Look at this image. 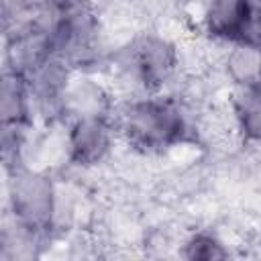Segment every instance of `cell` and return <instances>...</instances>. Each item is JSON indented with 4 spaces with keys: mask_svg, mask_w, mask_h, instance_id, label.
<instances>
[{
    "mask_svg": "<svg viewBox=\"0 0 261 261\" xmlns=\"http://www.w3.org/2000/svg\"><path fill=\"white\" fill-rule=\"evenodd\" d=\"M120 143L143 157L167 155L196 141V120L179 96L169 92L133 96L116 104Z\"/></svg>",
    "mask_w": 261,
    "mask_h": 261,
    "instance_id": "6da1fadb",
    "label": "cell"
},
{
    "mask_svg": "<svg viewBox=\"0 0 261 261\" xmlns=\"http://www.w3.org/2000/svg\"><path fill=\"white\" fill-rule=\"evenodd\" d=\"M179 65L181 51L177 41L159 31H139L114 53L112 75L114 84H120L133 98L165 92L177 77Z\"/></svg>",
    "mask_w": 261,
    "mask_h": 261,
    "instance_id": "7a4b0ae2",
    "label": "cell"
},
{
    "mask_svg": "<svg viewBox=\"0 0 261 261\" xmlns=\"http://www.w3.org/2000/svg\"><path fill=\"white\" fill-rule=\"evenodd\" d=\"M6 204L10 222L45 239L59 216V190L55 179L24 161L6 169Z\"/></svg>",
    "mask_w": 261,
    "mask_h": 261,
    "instance_id": "3957f363",
    "label": "cell"
},
{
    "mask_svg": "<svg viewBox=\"0 0 261 261\" xmlns=\"http://www.w3.org/2000/svg\"><path fill=\"white\" fill-rule=\"evenodd\" d=\"M118 141L114 114H90L65 120L63 153L75 169L90 171L104 165Z\"/></svg>",
    "mask_w": 261,
    "mask_h": 261,
    "instance_id": "277c9868",
    "label": "cell"
},
{
    "mask_svg": "<svg viewBox=\"0 0 261 261\" xmlns=\"http://www.w3.org/2000/svg\"><path fill=\"white\" fill-rule=\"evenodd\" d=\"M71 75L73 69L59 57H49L27 75L35 116L47 122L63 118V102Z\"/></svg>",
    "mask_w": 261,
    "mask_h": 261,
    "instance_id": "5b68a950",
    "label": "cell"
},
{
    "mask_svg": "<svg viewBox=\"0 0 261 261\" xmlns=\"http://www.w3.org/2000/svg\"><path fill=\"white\" fill-rule=\"evenodd\" d=\"M249 16V0H202L198 29L212 45H232L241 43Z\"/></svg>",
    "mask_w": 261,
    "mask_h": 261,
    "instance_id": "8992f818",
    "label": "cell"
},
{
    "mask_svg": "<svg viewBox=\"0 0 261 261\" xmlns=\"http://www.w3.org/2000/svg\"><path fill=\"white\" fill-rule=\"evenodd\" d=\"M228 120L232 135L241 143H261V80L251 86L230 90Z\"/></svg>",
    "mask_w": 261,
    "mask_h": 261,
    "instance_id": "52a82bcc",
    "label": "cell"
},
{
    "mask_svg": "<svg viewBox=\"0 0 261 261\" xmlns=\"http://www.w3.org/2000/svg\"><path fill=\"white\" fill-rule=\"evenodd\" d=\"M33 100L27 75L4 69L0 84V122L2 128H29L33 122Z\"/></svg>",
    "mask_w": 261,
    "mask_h": 261,
    "instance_id": "ba28073f",
    "label": "cell"
},
{
    "mask_svg": "<svg viewBox=\"0 0 261 261\" xmlns=\"http://www.w3.org/2000/svg\"><path fill=\"white\" fill-rule=\"evenodd\" d=\"M218 67L224 80L230 84V90L251 86L261 80V47L249 43L224 45Z\"/></svg>",
    "mask_w": 261,
    "mask_h": 261,
    "instance_id": "9c48e42d",
    "label": "cell"
},
{
    "mask_svg": "<svg viewBox=\"0 0 261 261\" xmlns=\"http://www.w3.org/2000/svg\"><path fill=\"white\" fill-rule=\"evenodd\" d=\"M179 257L188 261H220L230 257L226 241L212 228H196L179 243Z\"/></svg>",
    "mask_w": 261,
    "mask_h": 261,
    "instance_id": "30bf717a",
    "label": "cell"
},
{
    "mask_svg": "<svg viewBox=\"0 0 261 261\" xmlns=\"http://www.w3.org/2000/svg\"><path fill=\"white\" fill-rule=\"evenodd\" d=\"M249 4H251L253 8H259V10H261V0H249Z\"/></svg>",
    "mask_w": 261,
    "mask_h": 261,
    "instance_id": "8fae6325",
    "label": "cell"
}]
</instances>
